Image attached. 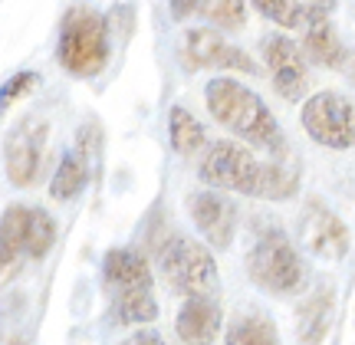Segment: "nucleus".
<instances>
[{"label":"nucleus","mask_w":355,"mask_h":345,"mask_svg":"<svg viewBox=\"0 0 355 345\" xmlns=\"http://www.w3.org/2000/svg\"><path fill=\"white\" fill-rule=\"evenodd\" d=\"M204 184L237 191L260 201H290L300 191V175L286 161H257L250 148L237 141H214L207 145L201 165H198Z\"/></svg>","instance_id":"f257e3e1"},{"label":"nucleus","mask_w":355,"mask_h":345,"mask_svg":"<svg viewBox=\"0 0 355 345\" xmlns=\"http://www.w3.org/2000/svg\"><path fill=\"white\" fill-rule=\"evenodd\" d=\"M207 109L227 132L241 135L243 141H250L257 148H263L270 154H279L286 148L273 112L266 109V103L254 89H247L237 79H211L207 82Z\"/></svg>","instance_id":"f03ea898"},{"label":"nucleus","mask_w":355,"mask_h":345,"mask_svg":"<svg viewBox=\"0 0 355 345\" xmlns=\"http://www.w3.org/2000/svg\"><path fill=\"white\" fill-rule=\"evenodd\" d=\"M102 283L119 326H148L158 319L152 267L139 250L115 247L102 260Z\"/></svg>","instance_id":"7ed1b4c3"},{"label":"nucleus","mask_w":355,"mask_h":345,"mask_svg":"<svg viewBox=\"0 0 355 345\" xmlns=\"http://www.w3.org/2000/svg\"><path fill=\"white\" fill-rule=\"evenodd\" d=\"M56 56L69 76L92 79L109 63V20L89 7L66 10L60 24V43Z\"/></svg>","instance_id":"20e7f679"},{"label":"nucleus","mask_w":355,"mask_h":345,"mask_svg":"<svg viewBox=\"0 0 355 345\" xmlns=\"http://www.w3.org/2000/svg\"><path fill=\"white\" fill-rule=\"evenodd\" d=\"M247 276L270 296L303 293L306 286L303 256L279 230H266L254 243V250L247 254Z\"/></svg>","instance_id":"39448f33"},{"label":"nucleus","mask_w":355,"mask_h":345,"mask_svg":"<svg viewBox=\"0 0 355 345\" xmlns=\"http://www.w3.org/2000/svg\"><path fill=\"white\" fill-rule=\"evenodd\" d=\"M162 276L168 290L184 299L217 293V260L211 247L194 237H171L162 250Z\"/></svg>","instance_id":"423d86ee"},{"label":"nucleus","mask_w":355,"mask_h":345,"mask_svg":"<svg viewBox=\"0 0 355 345\" xmlns=\"http://www.w3.org/2000/svg\"><path fill=\"white\" fill-rule=\"evenodd\" d=\"M300 122L309 132V139L322 148H355V103L343 92L322 89L309 96L300 112Z\"/></svg>","instance_id":"0eeeda50"},{"label":"nucleus","mask_w":355,"mask_h":345,"mask_svg":"<svg viewBox=\"0 0 355 345\" xmlns=\"http://www.w3.org/2000/svg\"><path fill=\"white\" fill-rule=\"evenodd\" d=\"M50 125L40 115H26L10 128L3 141V165L13 188H33L43 175V154H46Z\"/></svg>","instance_id":"6e6552de"},{"label":"nucleus","mask_w":355,"mask_h":345,"mask_svg":"<svg viewBox=\"0 0 355 345\" xmlns=\"http://www.w3.org/2000/svg\"><path fill=\"white\" fill-rule=\"evenodd\" d=\"M181 60L188 69H224V73H247V76L257 73L254 60L241 46H230L217 30H204V26L184 30Z\"/></svg>","instance_id":"1a4fd4ad"},{"label":"nucleus","mask_w":355,"mask_h":345,"mask_svg":"<svg viewBox=\"0 0 355 345\" xmlns=\"http://www.w3.org/2000/svg\"><path fill=\"white\" fill-rule=\"evenodd\" d=\"M263 63H266V69H270V79H273L277 96H283L286 103L303 99L306 86H309V69H306L303 50H300L290 37H283V33L266 37L263 39Z\"/></svg>","instance_id":"9d476101"},{"label":"nucleus","mask_w":355,"mask_h":345,"mask_svg":"<svg viewBox=\"0 0 355 345\" xmlns=\"http://www.w3.org/2000/svg\"><path fill=\"white\" fill-rule=\"evenodd\" d=\"M303 243L322 260H343L352 247L349 227L343 224L339 214H332L322 201H309L303 211Z\"/></svg>","instance_id":"9b49d317"},{"label":"nucleus","mask_w":355,"mask_h":345,"mask_svg":"<svg viewBox=\"0 0 355 345\" xmlns=\"http://www.w3.org/2000/svg\"><path fill=\"white\" fill-rule=\"evenodd\" d=\"M188 214L194 220V227L201 230V237L211 247L224 250L234 240V230H237V211L224 194L217 191H198L188 197Z\"/></svg>","instance_id":"f8f14e48"},{"label":"nucleus","mask_w":355,"mask_h":345,"mask_svg":"<svg viewBox=\"0 0 355 345\" xmlns=\"http://www.w3.org/2000/svg\"><path fill=\"white\" fill-rule=\"evenodd\" d=\"M332 319H336V286L322 280L303 296V303L296 309V335H300V342L322 345V339L332 329Z\"/></svg>","instance_id":"ddd939ff"},{"label":"nucleus","mask_w":355,"mask_h":345,"mask_svg":"<svg viewBox=\"0 0 355 345\" xmlns=\"http://www.w3.org/2000/svg\"><path fill=\"white\" fill-rule=\"evenodd\" d=\"M300 50H303V56L309 63L326 66V69H339V73H343L345 56H349V50L343 46V39L336 37V26L329 24V13L316 10V7H309V20H306V26H303Z\"/></svg>","instance_id":"4468645a"},{"label":"nucleus","mask_w":355,"mask_h":345,"mask_svg":"<svg viewBox=\"0 0 355 345\" xmlns=\"http://www.w3.org/2000/svg\"><path fill=\"white\" fill-rule=\"evenodd\" d=\"M175 333L184 345H214L220 333V309H217L214 296L184 299V306L178 309Z\"/></svg>","instance_id":"2eb2a0df"},{"label":"nucleus","mask_w":355,"mask_h":345,"mask_svg":"<svg viewBox=\"0 0 355 345\" xmlns=\"http://www.w3.org/2000/svg\"><path fill=\"white\" fill-rule=\"evenodd\" d=\"M26 220H30V207L24 204H10L0 218V273L24 256L26 250Z\"/></svg>","instance_id":"dca6fc26"},{"label":"nucleus","mask_w":355,"mask_h":345,"mask_svg":"<svg viewBox=\"0 0 355 345\" xmlns=\"http://www.w3.org/2000/svg\"><path fill=\"white\" fill-rule=\"evenodd\" d=\"M89 175H92V161L83 158L79 152H66L63 161L56 165V175H53V181H50V194L56 201H73L89 184Z\"/></svg>","instance_id":"f3484780"},{"label":"nucleus","mask_w":355,"mask_h":345,"mask_svg":"<svg viewBox=\"0 0 355 345\" xmlns=\"http://www.w3.org/2000/svg\"><path fill=\"white\" fill-rule=\"evenodd\" d=\"M227 345H279L277 326L266 312H241L230 322Z\"/></svg>","instance_id":"a211bd4d"},{"label":"nucleus","mask_w":355,"mask_h":345,"mask_svg":"<svg viewBox=\"0 0 355 345\" xmlns=\"http://www.w3.org/2000/svg\"><path fill=\"white\" fill-rule=\"evenodd\" d=\"M168 135H171V148L184 158H194L204 148V125L184 105H175L168 112Z\"/></svg>","instance_id":"6ab92c4d"},{"label":"nucleus","mask_w":355,"mask_h":345,"mask_svg":"<svg viewBox=\"0 0 355 345\" xmlns=\"http://www.w3.org/2000/svg\"><path fill=\"white\" fill-rule=\"evenodd\" d=\"M194 13H201L211 26L230 33L247 26V0H194Z\"/></svg>","instance_id":"aec40b11"},{"label":"nucleus","mask_w":355,"mask_h":345,"mask_svg":"<svg viewBox=\"0 0 355 345\" xmlns=\"http://www.w3.org/2000/svg\"><path fill=\"white\" fill-rule=\"evenodd\" d=\"M56 243V220L43 211V207H30V220H26V250L24 256L30 260H43Z\"/></svg>","instance_id":"412c9836"},{"label":"nucleus","mask_w":355,"mask_h":345,"mask_svg":"<svg viewBox=\"0 0 355 345\" xmlns=\"http://www.w3.org/2000/svg\"><path fill=\"white\" fill-rule=\"evenodd\" d=\"M279 30H303L309 20V3L303 0H247Z\"/></svg>","instance_id":"4be33fe9"},{"label":"nucleus","mask_w":355,"mask_h":345,"mask_svg":"<svg viewBox=\"0 0 355 345\" xmlns=\"http://www.w3.org/2000/svg\"><path fill=\"white\" fill-rule=\"evenodd\" d=\"M40 76L37 73H30V69H24V73H13L3 86H0V112H7L13 103H20V99H26L30 92L37 89Z\"/></svg>","instance_id":"5701e85b"},{"label":"nucleus","mask_w":355,"mask_h":345,"mask_svg":"<svg viewBox=\"0 0 355 345\" xmlns=\"http://www.w3.org/2000/svg\"><path fill=\"white\" fill-rule=\"evenodd\" d=\"M122 345H165V339L158 333H152V329H139V333H132Z\"/></svg>","instance_id":"b1692460"},{"label":"nucleus","mask_w":355,"mask_h":345,"mask_svg":"<svg viewBox=\"0 0 355 345\" xmlns=\"http://www.w3.org/2000/svg\"><path fill=\"white\" fill-rule=\"evenodd\" d=\"M343 73H345V76H349V79H352V82H355V50H349V56H345Z\"/></svg>","instance_id":"393cba45"},{"label":"nucleus","mask_w":355,"mask_h":345,"mask_svg":"<svg viewBox=\"0 0 355 345\" xmlns=\"http://www.w3.org/2000/svg\"><path fill=\"white\" fill-rule=\"evenodd\" d=\"M309 7H316V10H326L329 13L336 7V0H309Z\"/></svg>","instance_id":"a878e982"},{"label":"nucleus","mask_w":355,"mask_h":345,"mask_svg":"<svg viewBox=\"0 0 355 345\" xmlns=\"http://www.w3.org/2000/svg\"><path fill=\"white\" fill-rule=\"evenodd\" d=\"M3 345H24V339H20V335H10V339H3Z\"/></svg>","instance_id":"bb28decb"}]
</instances>
